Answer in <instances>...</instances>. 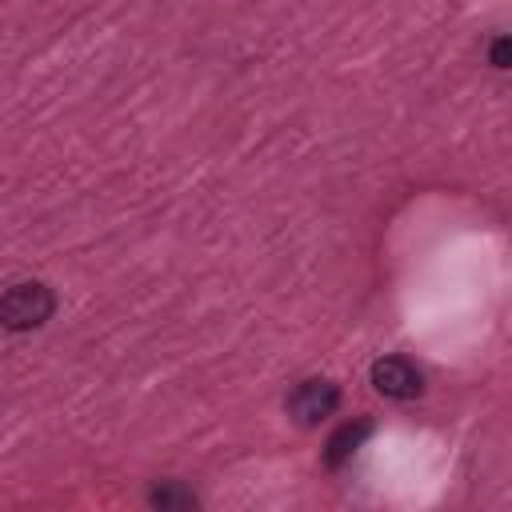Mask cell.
I'll list each match as a JSON object with an SVG mask.
<instances>
[{
    "instance_id": "cell-2",
    "label": "cell",
    "mask_w": 512,
    "mask_h": 512,
    "mask_svg": "<svg viewBox=\"0 0 512 512\" xmlns=\"http://www.w3.org/2000/svg\"><path fill=\"white\" fill-rule=\"evenodd\" d=\"M340 408V384L324 380V376H308L300 380L288 396H284V412L300 424V428H316L320 420H328Z\"/></svg>"
},
{
    "instance_id": "cell-6",
    "label": "cell",
    "mask_w": 512,
    "mask_h": 512,
    "mask_svg": "<svg viewBox=\"0 0 512 512\" xmlns=\"http://www.w3.org/2000/svg\"><path fill=\"white\" fill-rule=\"evenodd\" d=\"M488 64H492V68H508V36H496V40H492Z\"/></svg>"
},
{
    "instance_id": "cell-3",
    "label": "cell",
    "mask_w": 512,
    "mask_h": 512,
    "mask_svg": "<svg viewBox=\"0 0 512 512\" xmlns=\"http://www.w3.org/2000/svg\"><path fill=\"white\" fill-rule=\"evenodd\" d=\"M368 380H372V388H376L384 400H416V396L424 392V368H420L416 360L400 356V352L380 356V360L372 364Z\"/></svg>"
},
{
    "instance_id": "cell-5",
    "label": "cell",
    "mask_w": 512,
    "mask_h": 512,
    "mask_svg": "<svg viewBox=\"0 0 512 512\" xmlns=\"http://www.w3.org/2000/svg\"><path fill=\"white\" fill-rule=\"evenodd\" d=\"M148 504H152V508H196L200 500H196V492L184 488L180 480H160V484H152Z\"/></svg>"
},
{
    "instance_id": "cell-4",
    "label": "cell",
    "mask_w": 512,
    "mask_h": 512,
    "mask_svg": "<svg viewBox=\"0 0 512 512\" xmlns=\"http://www.w3.org/2000/svg\"><path fill=\"white\" fill-rule=\"evenodd\" d=\"M372 436V420L368 416H356V420H344L328 440H324V468H332V472H340L360 448H364V440Z\"/></svg>"
},
{
    "instance_id": "cell-1",
    "label": "cell",
    "mask_w": 512,
    "mask_h": 512,
    "mask_svg": "<svg viewBox=\"0 0 512 512\" xmlns=\"http://www.w3.org/2000/svg\"><path fill=\"white\" fill-rule=\"evenodd\" d=\"M52 312H56V292L44 280H16L0 292V328L8 332L44 328Z\"/></svg>"
}]
</instances>
